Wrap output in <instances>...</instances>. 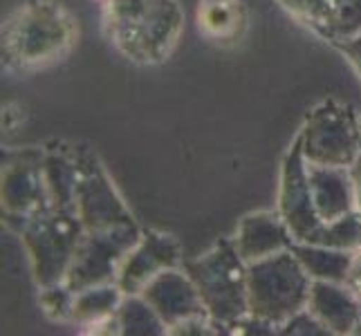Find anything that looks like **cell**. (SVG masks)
I'll return each mask as SVG.
<instances>
[{"mask_svg":"<svg viewBox=\"0 0 361 336\" xmlns=\"http://www.w3.org/2000/svg\"><path fill=\"white\" fill-rule=\"evenodd\" d=\"M108 39L135 63H159L178 45L184 14L176 0H106Z\"/></svg>","mask_w":361,"mask_h":336,"instance_id":"obj_1","label":"cell"},{"mask_svg":"<svg viewBox=\"0 0 361 336\" xmlns=\"http://www.w3.org/2000/svg\"><path fill=\"white\" fill-rule=\"evenodd\" d=\"M74 41V25L63 7L36 0L20 7L3 27L7 68H39L54 63Z\"/></svg>","mask_w":361,"mask_h":336,"instance_id":"obj_2","label":"cell"},{"mask_svg":"<svg viewBox=\"0 0 361 336\" xmlns=\"http://www.w3.org/2000/svg\"><path fill=\"white\" fill-rule=\"evenodd\" d=\"M182 269L195 282L209 316L225 334L231 323L249 314L247 263L240 258L233 238H222L200 258L184 260Z\"/></svg>","mask_w":361,"mask_h":336,"instance_id":"obj_3","label":"cell"},{"mask_svg":"<svg viewBox=\"0 0 361 336\" xmlns=\"http://www.w3.org/2000/svg\"><path fill=\"white\" fill-rule=\"evenodd\" d=\"M312 278L298 263L292 249L247 265L249 314L283 325L307 307Z\"/></svg>","mask_w":361,"mask_h":336,"instance_id":"obj_4","label":"cell"},{"mask_svg":"<svg viewBox=\"0 0 361 336\" xmlns=\"http://www.w3.org/2000/svg\"><path fill=\"white\" fill-rule=\"evenodd\" d=\"M85 227L77 211L45 209L23 222V242L32 258L39 287L63 282Z\"/></svg>","mask_w":361,"mask_h":336,"instance_id":"obj_5","label":"cell"},{"mask_svg":"<svg viewBox=\"0 0 361 336\" xmlns=\"http://www.w3.org/2000/svg\"><path fill=\"white\" fill-rule=\"evenodd\" d=\"M298 137L307 164L350 168L361 153V117L353 106L328 99L307 112Z\"/></svg>","mask_w":361,"mask_h":336,"instance_id":"obj_6","label":"cell"},{"mask_svg":"<svg viewBox=\"0 0 361 336\" xmlns=\"http://www.w3.org/2000/svg\"><path fill=\"white\" fill-rule=\"evenodd\" d=\"M140 238L142 229L137 227V222L102 231H85L68 269V287L77 294L94 285L117 282L123 258Z\"/></svg>","mask_w":361,"mask_h":336,"instance_id":"obj_7","label":"cell"},{"mask_svg":"<svg viewBox=\"0 0 361 336\" xmlns=\"http://www.w3.org/2000/svg\"><path fill=\"white\" fill-rule=\"evenodd\" d=\"M77 151V213L83 222L85 231H102L135 224L130 211L121 202V197L110 184L102 161L85 146Z\"/></svg>","mask_w":361,"mask_h":336,"instance_id":"obj_8","label":"cell"},{"mask_svg":"<svg viewBox=\"0 0 361 336\" xmlns=\"http://www.w3.org/2000/svg\"><path fill=\"white\" fill-rule=\"evenodd\" d=\"M279 211L294 235L296 242L312 244L323 229V220L319 218L312 191L307 180V161L303 157L301 137L296 135L290 151L283 157L281 166V189H279Z\"/></svg>","mask_w":361,"mask_h":336,"instance_id":"obj_9","label":"cell"},{"mask_svg":"<svg viewBox=\"0 0 361 336\" xmlns=\"http://www.w3.org/2000/svg\"><path fill=\"white\" fill-rule=\"evenodd\" d=\"M45 151H23L7 159L3 168V209L7 216L23 218V222L49 209V193L43 173Z\"/></svg>","mask_w":361,"mask_h":336,"instance_id":"obj_10","label":"cell"},{"mask_svg":"<svg viewBox=\"0 0 361 336\" xmlns=\"http://www.w3.org/2000/svg\"><path fill=\"white\" fill-rule=\"evenodd\" d=\"M182 251L176 238L159 231H142V238L123 258L117 285L123 294H142L144 287L161 271L182 267Z\"/></svg>","mask_w":361,"mask_h":336,"instance_id":"obj_11","label":"cell"},{"mask_svg":"<svg viewBox=\"0 0 361 336\" xmlns=\"http://www.w3.org/2000/svg\"><path fill=\"white\" fill-rule=\"evenodd\" d=\"M142 296L155 307L169 330L184 318L209 314L195 282L182 267L161 271L146 285Z\"/></svg>","mask_w":361,"mask_h":336,"instance_id":"obj_12","label":"cell"},{"mask_svg":"<svg viewBox=\"0 0 361 336\" xmlns=\"http://www.w3.org/2000/svg\"><path fill=\"white\" fill-rule=\"evenodd\" d=\"M294 242V235L279 209L256 211V213L245 216L233 235V244L247 265L269 258L274 254L288 251Z\"/></svg>","mask_w":361,"mask_h":336,"instance_id":"obj_13","label":"cell"},{"mask_svg":"<svg viewBox=\"0 0 361 336\" xmlns=\"http://www.w3.org/2000/svg\"><path fill=\"white\" fill-rule=\"evenodd\" d=\"M307 309L330 334H361V301L345 282L314 280Z\"/></svg>","mask_w":361,"mask_h":336,"instance_id":"obj_14","label":"cell"},{"mask_svg":"<svg viewBox=\"0 0 361 336\" xmlns=\"http://www.w3.org/2000/svg\"><path fill=\"white\" fill-rule=\"evenodd\" d=\"M307 180L310 191H312L314 209L323 222H332L359 209L350 168L307 164Z\"/></svg>","mask_w":361,"mask_h":336,"instance_id":"obj_15","label":"cell"},{"mask_svg":"<svg viewBox=\"0 0 361 336\" xmlns=\"http://www.w3.org/2000/svg\"><path fill=\"white\" fill-rule=\"evenodd\" d=\"M43 173L49 193V204L61 211H77V151L63 144L45 148Z\"/></svg>","mask_w":361,"mask_h":336,"instance_id":"obj_16","label":"cell"},{"mask_svg":"<svg viewBox=\"0 0 361 336\" xmlns=\"http://www.w3.org/2000/svg\"><path fill=\"white\" fill-rule=\"evenodd\" d=\"M292 251L298 263L310 273L312 280H330V282H345L350 267L355 263L357 251H345V249L323 247V244H307L294 242Z\"/></svg>","mask_w":361,"mask_h":336,"instance_id":"obj_17","label":"cell"},{"mask_svg":"<svg viewBox=\"0 0 361 336\" xmlns=\"http://www.w3.org/2000/svg\"><path fill=\"white\" fill-rule=\"evenodd\" d=\"M121 287L117 282H104L94 287H85L74 294L72 321L83 328H94L99 323L113 318L123 301Z\"/></svg>","mask_w":361,"mask_h":336,"instance_id":"obj_18","label":"cell"},{"mask_svg":"<svg viewBox=\"0 0 361 336\" xmlns=\"http://www.w3.org/2000/svg\"><path fill=\"white\" fill-rule=\"evenodd\" d=\"M197 25L214 41H233L245 27V9L240 0H200Z\"/></svg>","mask_w":361,"mask_h":336,"instance_id":"obj_19","label":"cell"},{"mask_svg":"<svg viewBox=\"0 0 361 336\" xmlns=\"http://www.w3.org/2000/svg\"><path fill=\"white\" fill-rule=\"evenodd\" d=\"M119 334L123 336H161L169 334L166 323L142 294H126L117 309Z\"/></svg>","mask_w":361,"mask_h":336,"instance_id":"obj_20","label":"cell"},{"mask_svg":"<svg viewBox=\"0 0 361 336\" xmlns=\"http://www.w3.org/2000/svg\"><path fill=\"white\" fill-rule=\"evenodd\" d=\"M312 244L345 249V251H361V211H353L343 218L323 222V229Z\"/></svg>","mask_w":361,"mask_h":336,"instance_id":"obj_21","label":"cell"},{"mask_svg":"<svg viewBox=\"0 0 361 336\" xmlns=\"http://www.w3.org/2000/svg\"><path fill=\"white\" fill-rule=\"evenodd\" d=\"M361 32V0H330V20L321 36L330 43Z\"/></svg>","mask_w":361,"mask_h":336,"instance_id":"obj_22","label":"cell"},{"mask_svg":"<svg viewBox=\"0 0 361 336\" xmlns=\"http://www.w3.org/2000/svg\"><path fill=\"white\" fill-rule=\"evenodd\" d=\"M41 307L45 314L54 321H72L74 307V292L68 287V282H54L49 287H41Z\"/></svg>","mask_w":361,"mask_h":336,"instance_id":"obj_23","label":"cell"},{"mask_svg":"<svg viewBox=\"0 0 361 336\" xmlns=\"http://www.w3.org/2000/svg\"><path fill=\"white\" fill-rule=\"evenodd\" d=\"M292 14L305 20L314 32L323 34L330 20V0H281Z\"/></svg>","mask_w":361,"mask_h":336,"instance_id":"obj_24","label":"cell"},{"mask_svg":"<svg viewBox=\"0 0 361 336\" xmlns=\"http://www.w3.org/2000/svg\"><path fill=\"white\" fill-rule=\"evenodd\" d=\"M279 334H292V336H330L328 328L323 325V323L310 312V309H301V312H296L292 318H288L279 328Z\"/></svg>","mask_w":361,"mask_h":336,"instance_id":"obj_25","label":"cell"},{"mask_svg":"<svg viewBox=\"0 0 361 336\" xmlns=\"http://www.w3.org/2000/svg\"><path fill=\"white\" fill-rule=\"evenodd\" d=\"M227 334H249V336H267V334H279V325L258 318L254 314H245L240 316L235 323L227 328Z\"/></svg>","mask_w":361,"mask_h":336,"instance_id":"obj_26","label":"cell"},{"mask_svg":"<svg viewBox=\"0 0 361 336\" xmlns=\"http://www.w3.org/2000/svg\"><path fill=\"white\" fill-rule=\"evenodd\" d=\"M332 45L337 47L348 61H350V66L357 70L359 79H361V32L355 34V36H348V39L332 41Z\"/></svg>","mask_w":361,"mask_h":336,"instance_id":"obj_27","label":"cell"},{"mask_svg":"<svg viewBox=\"0 0 361 336\" xmlns=\"http://www.w3.org/2000/svg\"><path fill=\"white\" fill-rule=\"evenodd\" d=\"M345 285L355 292V296L361 301V251H357V256H355V263L350 267V273H348Z\"/></svg>","mask_w":361,"mask_h":336,"instance_id":"obj_28","label":"cell"},{"mask_svg":"<svg viewBox=\"0 0 361 336\" xmlns=\"http://www.w3.org/2000/svg\"><path fill=\"white\" fill-rule=\"evenodd\" d=\"M350 173H353V180H355V189H357V206L361 211V153L355 159V164L350 166Z\"/></svg>","mask_w":361,"mask_h":336,"instance_id":"obj_29","label":"cell"}]
</instances>
